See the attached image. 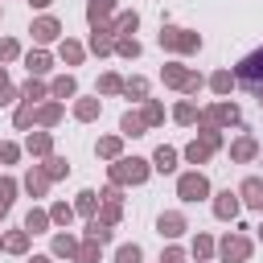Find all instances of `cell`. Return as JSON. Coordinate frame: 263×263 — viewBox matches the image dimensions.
Masks as SVG:
<instances>
[{"instance_id": "6da1fadb", "label": "cell", "mask_w": 263, "mask_h": 263, "mask_svg": "<svg viewBox=\"0 0 263 263\" xmlns=\"http://www.w3.org/2000/svg\"><path fill=\"white\" fill-rule=\"evenodd\" d=\"M238 78H242L255 95H263V49H259V53H251V58L238 66Z\"/></svg>"}, {"instance_id": "7a4b0ae2", "label": "cell", "mask_w": 263, "mask_h": 263, "mask_svg": "<svg viewBox=\"0 0 263 263\" xmlns=\"http://www.w3.org/2000/svg\"><path fill=\"white\" fill-rule=\"evenodd\" d=\"M160 45H173V49H197V37L185 33V29H160Z\"/></svg>"}, {"instance_id": "3957f363", "label": "cell", "mask_w": 263, "mask_h": 263, "mask_svg": "<svg viewBox=\"0 0 263 263\" xmlns=\"http://www.w3.org/2000/svg\"><path fill=\"white\" fill-rule=\"evenodd\" d=\"M205 193H210V185H205V177H201V173L181 177V197H185V201H197V197H205Z\"/></svg>"}, {"instance_id": "277c9868", "label": "cell", "mask_w": 263, "mask_h": 263, "mask_svg": "<svg viewBox=\"0 0 263 263\" xmlns=\"http://www.w3.org/2000/svg\"><path fill=\"white\" fill-rule=\"evenodd\" d=\"M144 177H148L144 160H119L115 164V181H144Z\"/></svg>"}, {"instance_id": "5b68a950", "label": "cell", "mask_w": 263, "mask_h": 263, "mask_svg": "<svg viewBox=\"0 0 263 263\" xmlns=\"http://www.w3.org/2000/svg\"><path fill=\"white\" fill-rule=\"evenodd\" d=\"M247 251H251L247 238H226V242H222V259H226V263H242Z\"/></svg>"}, {"instance_id": "8992f818", "label": "cell", "mask_w": 263, "mask_h": 263, "mask_svg": "<svg viewBox=\"0 0 263 263\" xmlns=\"http://www.w3.org/2000/svg\"><path fill=\"white\" fill-rule=\"evenodd\" d=\"M214 144H218V136H214V132H210L205 140H197V144H189V160H193V164H201V160H205V156L214 152Z\"/></svg>"}, {"instance_id": "52a82bcc", "label": "cell", "mask_w": 263, "mask_h": 263, "mask_svg": "<svg viewBox=\"0 0 263 263\" xmlns=\"http://www.w3.org/2000/svg\"><path fill=\"white\" fill-rule=\"evenodd\" d=\"M164 78H168V82H177V86H185V90H197V86H201V78H193V74H185V70H177V66H168V70H164Z\"/></svg>"}, {"instance_id": "ba28073f", "label": "cell", "mask_w": 263, "mask_h": 263, "mask_svg": "<svg viewBox=\"0 0 263 263\" xmlns=\"http://www.w3.org/2000/svg\"><path fill=\"white\" fill-rule=\"evenodd\" d=\"M242 197H247V205L263 210V181H259V177H251V181L242 185Z\"/></svg>"}, {"instance_id": "9c48e42d", "label": "cell", "mask_w": 263, "mask_h": 263, "mask_svg": "<svg viewBox=\"0 0 263 263\" xmlns=\"http://www.w3.org/2000/svg\"><path fill=\"white\" fill-rule=\"evenodd\" d=\"M33 37H37V41H53V37H58V21H49V16L37 21V25H33Z\"/></svg>"}, {"instance_id": "30bf717a", "label": "cell", "mask_w": 263, "mask_h": 263, "mask_svg": "<svg viewBox=\"0 0 263 263\" xmlns=\"http://www.w3.org/2000/svg\"><path fill=\"white\" fill-rule=\"evenodd\" d=\"M214 210H218V218H234V214H238V201H234V193H222Z\"/></svg>"}, {"instance_id": "8fae6325", "label": "cell", "mask_w": 263, "mask_h": 263, "mask_svg": "<svg viewBox=\"0 0 263 263\" xmlns=\"http://www.w3.org/2000/svg\"><path fill=\"white\" fill-rule=\"evenodd\" d=\"M173 164H177V152H173V148H160V152H156V168H160V173H168Z\"/></svg>"}, {"instance_id": "7c38bea8", "label": "cell", "mask_w": 263, "mask_h": 263, "mask_svg": "<svg viewBox=\"0 0 263 263\" xmlns=\"http://www.w3.org/2000/svg\"><path fill=\"white\" fill-rule=\"evenodd\" d=\"M181 226H185V222H181L177 214H164V218H160V234H181Z\"/></svg>"}, {"instance_id": "4fadbf2b", "label": "cell", "mask_w": 263, "mask_h": 263, "mask_svg": "<svg viewBox=\"0 0 263 263\" xmlns=\"http://www.w3.org/2000/svg\"><path fill=\"white\" fill-rule=\"evenodd\" d=\"M12 193H16V185H12V181H0V214L12 205Z\"/></svg>"}, {"instance_id": "5bb4252c", "label": "cell", "mask_w": 263, "mask_h": 263, "mask_svg": "<svg viewBox=\"0 0 263 263\" xmlns=\"http://www.w3.org/2000/svg\"><path fill=\"white\" fill-rule=\"evenodd\" d=\"M53 95H58V99L74 95V78H58V82H53Z\"/></svg>"}, {"instance_id": "9a60e30c", "label": "cell", "mask_w": 263, "mask_h": 263, "mask_svg": "<svg viewBox=\"0 0 263 263\" xmlns=\"http://www.w3.org/2000/svg\"><path fill=\"white\" fill-rule=\"evenodd\" d=\"M234 156H238V160H251V156H255V144H251V140H238V144H234Z\"/></svg>"}, {"instance_id": "2e32d148", "label": "cell", "mask_w": 263, "mask_h": 263, "mask_svg": "<svg viewBox=\"0 0 263 263\" xmlns=\"http://www.w3.org/2000/svg\"><path fill=\"white\" fill-rule=\"evenodd\" d=\"M107 12H111V0H90V21H99Z\"/></svg>"}, {"instance_id": "e0dca14e", "label": "cell", "mask_w": 263, "mask_h": 263, "mask_svg": "<svg viewBox=\"0 0 263 263\" xmlns=\"http://www.w3.org/2000/svg\"><path fill=\"white\" fill-rule=\"evenodd\" d=\"M140 127H144V119H140V115H123V132L140 136Z\"/></svg>"}, {"instance_id": "ac0fdd59", "label": "cell", "mask_w": 263, "mask_h": 263, "mask_svg": "<svg viewBox=\"0 0 263 263\" xmlns=\"http://www.w3.org/2000/svg\"><path fill=\"white\" fill-rule=\"evenodd\" d=\"M90 238H95V242H107V238H111V230H107L103 222H90Z\"/></svg>"}, {"instance_id": "d6986e66", "label": "cell", "mask_w": 263, "mask_h": 263, "mask_svg": "<svg viewBox=\"0 0 263 263\" xmlns=\"http://www.w3.org/2000/svg\"><path fill=\"white\" fill-rule=\"evenodd\" d=\"M53 251H58V255H74V238H66V234L53 238Z\"/></svg>"}, {"instance_id": "ffe728a7", "label": "cell", "mask_w": 263, "mask_h": 263, "mask_svg": "<svg viewBox=\"0 0 263 263\" xmlns=\"http://www.w3.org/2000/svg\"><path fill=\"white\" fill-rule=\"evenodd\" d=\"M29 70H37V74L49 70V58H45V53H33V58H29Z\"/></svg>"}, {"instance_id": "44dd1931", "label": "cell", "mask_w": 263, "mask_h": 263, "mask_svg": "<svg viewBox=\"0 0 263 263\" xmlns=\"http://www.w3.org/2000/svg\"><path fill=\"white\" fill-rule=\"evenodd\" d=\"M119 263H140V247H123L119 251Z\"/></svg>"}, {"instance_id": "7402d4cb", "label": "cell", "mask_w": 263, "mask_h": 263, "mask_svg": "<svg viewBox=\"0 0 263 263\" xmlns=\"http://www.w3.org/2000/svg\"><path fill=\"white\" fill-rule=\"evenodd\" d=\"M119 53H127V58H136V53H140V45H136L132 37H123V41H119Z\"/></svg>"}, {"instance_id": "603a6c76", "label": "cell", "mask_w": 263, "mask_h": 263, "mask_svg": "<svg viewBox=\"0 0 263 263\" xmlns=\"http://www.w3.org/2000/svg\"><path fill=\"white\" fill-rule=\"evenodd\" d=\"M62 58H66V62H78V58H82V49H78V45H70V41H66V45H62Z\"/></svg>"}, {"instance_id": "cb8c5ba5", "label": "cell", "mask_w": 263, "mask_h": 263, "mask_svg": "<svg viewBox=\"0 0 263 263\" xmlns=\"http://www.w3.org/2000/svg\"><path fill=\"white\" fill-rule=\"evenodd\" d=\"M29 189L41 193V189H45V173H29Z\"/></svg>"}, {"instance_id": "d4e9b609", "label": "cell", "mask_w": 263, "mask_h": 263, "mask_svg": "<svg viewBox=\"0 0 263 263\" xmlns=\"http://www.w3.org/2000/svg\"><path fill=\"white\" fill-rule=\"evenodd\" d=\"M99 152H103V156H115V152H119V140H103Z\"/></svg>"}, {"instance_id": "484cf974", "label": "cell", "mask_w": 263, "mask_h": 263, "mask_svg": "<svg viewBox=\"0 0 263 263\" xmlns=\"http://www.w3.org/2000/svg\"><path fill=\"white\" fill-rule=\"evenodd\" d=\"M78 210L90 214V210H95V193H82V197H78Z\"/></svg>"}, {"instance_id": "4316f807", "label": "cell", "mask_w": 263, "mask_h": 263, "mask_svg": "<svg viewBox=\"0 0 263 263\" xmlns=\"http://www.w3.org/2000/svg\"><path fill=\"white\" fill-rule=\"evenodd\" d=\"M177 119H181V123H189V119H193V107H189V103H181V107H177Z\"/></svg>"}, {"instance_id": "83f0119b", "label": "cell", "mask_w": 263, "mask_h": 263, "mask_svg": "<svg viewBox=\"0 0 263 263\" xmlns=\"http://www.w3.org/2000/svg\"><path fill=\"white\" fill-rule=\"evenodd\" d=\"M29 148H33V152H45V148H49V140H45V136H33V140H29Z\"/></svg>"}, {"instance_id": "f1b7e54d", "label": "cell", "mask_w": 263, "mask_h": 263, "mask_svg": "<svg viewBox=\"0 0 263 263\" xmlns=\"http://www.w3.org/2000/svg\"><path fill=\"white\" fill-rule=\"evenodd\" d=\"M41 226H45V214L33 210V214H29V230H41Z\"/></svg>"}, {"instance_id": "f546056e", "label": "cell", "mask_w": 263, "mask_h": 263, "mask_svg": "<svg viewBox=\"0 0 263 263\" xmlns=\"http://www.w3.org/2000/svg\"><path fill=\"white\" fill-rule=\"evenodd\" d=\"M230 86V74H214V90H226Z\"/></svg>"}, {"instance_id": "4dcf8cb0", "label": "cell", "mask_w": 263, "mask_h": 263, "mask_svg": "<svg viewBox=\"0 0 263 263\" xmlns=\"http://www.w3.org/2000/svg\"><path fill=\"white\" fill-rule=\"evenodd\" d=\"M95 111H99V107H95V103H78V115H82V119H90V115H95Z\"/></svg>"}, {"instance_id": "1f68e13d", "label": "cell", "mask_w": 263, "mask_h": 263, "mask_svg": "<svg viewBox=\"0 0 263 263\" xmlns=\"http://www.w3.org/2000/svg\"><path fill=\"white\" fill-rule=\"evenodd\" d=\"M144 119H148V123H156V119H160V107H156V103H148V111H144Z\"/></svg>"}, {"instance_id": "d6a6232c", "label": "cell", "mask_w": 263, "mask_h": 263, "mask_svg": "<svg viewBox=\"0 0 263 263\" xmlns=\"http://www.w3.org/2000/svg\"><path fill=\"white\" fill-rule=\"evenodd\" d=\"M53 218L58 222H70V205H53Z\"/></svg>"}, {"instance_id": "836d02e7", "label": "cell", "mask_w": 263, "mask_h": 263, "mask_svg": "<svg viewBox=\"0 0 263 263\" xmlns=\"http://www.w3.org/2000/svg\"><path fill=\"white\" fill-rule=\"evenodd\" d=\"M8 251H25V234H12L8 238Z\"/></svg>"}, {"instance_id": "e575fe53", "label": "cell", "mask_w": 263, "mask_h": 263, "mask_svg": "<svg viewBox=\"0 0 263 263\" xmlns=\"http://www.w3.org/2000/svg\"><path fill=\"white\" fill-rule=\"evenodd\" d=\"M12 53H16V45L12 41H0V58H12Z\"/></svg>"}, {"instance_id": "d590c367", "label": "cell", "mask_w": 263, "mask_h": 263, "mask_svg": "<svg viewBox=\"0 0 263 263\" xmlns=\"http://www.w3.org/2000/svg\"><path fill=\"white\" fill-rule=\"evenodd\" d=\"M29 4H37V8H45V4H49V0H29Z\"/></svg>"}, {"instance_id": "8d00e7d4", "label": "cell", "mask_w": 263, "mask_h": 263, "mask_svg": "<svg viewBox=\"0 0 263 263\" xmlns=\"http://www.w3.org/2000/svg\"><path fill=\"white\" fill-rule=\"evenodd\" d=\"M29 263H49V259H29Z\"/></svg>"}, {"instance_id": "74e56055", "label": "cell", "mask_w": 263, "mask_h": 263, "mask_svg": "<svg viewBox=\"0 0 263 263\" xmlns=\"http://www.w3.org/2000/svg\"><path fill=\"white\" fill-rule=\"evenodd\" d=\"M0 86H4V70H0Z\"/></svg>"}, {"instance_id": "f35d334b", "label": "cell", "mask_w": 263, "mask_h": 263, "mask_svg": "<svg viewBox=\"0 0 263 263\" xmlns=\"http://www.w3.org/2000/svg\"><path fill=\"white\" fill-rule=\"evenodd\" d=\"M259 103H263V95H259Z\"/></svg>"}]
</instances>
